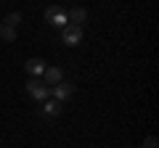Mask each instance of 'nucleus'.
Segmentation results:
<instances>
[{
	"label": "nucleus",
	"mask_w": 159,
	"mask_h": 148,
	"mask_svg": "<svg viewBox=\"0 0 159 148\" xmlns=\"http://www.w3.org/2000/svg\"><path fill=\"white\" fill-rule=\"evenodd\" d=\"M19 21H21V13H8L3 24H8V27H19Z\"/></svg>",
	"instance_id": "10"
},
{
	"label": "nucleus",
	"mask_w": 159,
	"mask_h": 148,
	"mask_svg": "<svg viewBox=\"0 0 159 148\" xmlns=\"http://www.w3.org/2000/svg\"><path fill=\"white\" fill-rule=\"evenodd\" d=\"M61 80H64V72H61V66H45V72H43V82H45L48 87L58 85Z\"/></svg>",
	"instance_id": "4"
},
{
	"label": "nucleus",
	"mask_w": 159,
	"mask_h": 148,
	"mask_svg": "<svg viewBox=\"0 0 159 148\" xmlns=\"http://www.w3.org/2000/svg\"><path fill=\"white\" fill-rule=\"evenodd\" d=\"M61 11H64L61 6H48V8H45V21L51 24V21H53V19H56V16H58Z\"/></svg>",
	"instance_id": "9"
},
{
	"label": "nucleus",
	"mask_w": 159,
	"mask_h": 148,
	"mask_svg": "<svg viewBox=\"0 0 159 148\" xmlns=\"http://www.w3.org/2000/svg\"><path fill=\"white\" fill-rule=\"evenodd\" d=\"M61 42H64V45H69V48L80 45V42H82V29H80V27H72V24H66V27L61 29Z\"/></svg>",
	"instance_id": "2"
},
{
	"label": "nucleus",
	"mask_w": 159,
	"mask_h": 148,
	"mask_svg": "<svg viewBox=\"0 0 159 148\" xmlns=\"http://www.w3.org/2000/svg\"><path fill=\"white\" fill-rule=\"evenodd\" d=\"M0 37H3L6 42H11L13 37H16V27H8V24H3V27H0Z\"/></svg>",
	"instance_id": "8"
},
{
	"label": "nucleus",
	"mask_w": 159,
	"mask_h": 148,
	"mask_svg": "<svg viewBox=\"0 0 159 148\" xmlns=\"http://www.w3.org/2000/svg\"><path fill=\"white\" fill-rule=\"evenodd\" d=\"M0 27H3V24H0Z\"/></svg>",
	"instance_id": "12"
},
{
	"label": "nucleus",
	"mask_w": 159,
	"mask_h": 148,
	"mask_svg": "<svg viewBox=\"0 0 159 148\" xmlns=\"http://www.w3.org/2000/svg\"><path fill=\"white\" fill-rule=\"evenodd\" d=\"M51 95L56 98L58 103H64L66 98H72V95H74V85H72V82H66V80H61L58 85H53V87H51Z\"/></svg>",
	"instance_id": "3"
},
{
	"label": "nucleus",
	"mask_w": 159,
	"mask_h": 148,
	"mask_svg": "<svg viewBox=\"0 0 159 148\" xmlns=\"http://www.w3.org/2000/svg\"><path fill=\"white\" fill-rule=\"evenodd\" d=\"M141 148H159V140H157L154 135H148L146 140H143V146H141Z\"/></svg>",
	"instance_id": "11"
},
{
	"label": "nucleus",
	"mask_w": 159,
	"mask_h": 148,
	"mask_svg": "<svg viewBox=\"0 0 159 148\" xmlns=\"http://www.w3.org/2000/svg\"><path fill=\"white\" fill-rule=\"evenodd\" d=\"M24 69H27L29 74H32V77H43V72H45V61H43V58H29L27 63H24Z\"/></svg>",
	"instance_id": "7"
},
{
	"label": "nucleus",
	"mask_w": 159,
	"mask_h": 148,
	"mask_svg": "<svg viewBox=\"0 0 159 148\" xmlns=\"http://www.w3.org/2000/svg\"><path fill=\"white\" fill-rule=\"evenodd\" d=\"M40 114L45 116V119H53V116L61 114V103L53 98V101H43V108H40Z\"/></svg>",
	"instance_id": "6"
},
{
	"label": "nucleus",
	"mask_w": 159,
	"mask_h": 148,
	"mask_svg": "<svg viewBox=\"0 0 159 148\" xmlns=\"http://www.w3.org/2000/svg\"><path fill=\"white\" fill-rule=\"evenodd\" d=\"M66 21L72 24V27L82 29V24L88 21V11H85V8H69V11H66Z\"/></svg>",
	"instance_id": "5"
},
{
	"label": "nucleus",
	"mask_w": 159,
	"mask_h": 148,
	"mask_svg": "<svg viewBox=\"0 0 159 148\" xmlns=\"http://www.w3.org/2000/svg\"><path fill=\"white\" fill-rule=\"evenodd\" d=\"M27 93H29V98H34V101H48V95H51V87L45 85L43 80H37V77H32V80L27 82Z\"/></svg>",
	"instance_id": "1"
}]
</instances>
